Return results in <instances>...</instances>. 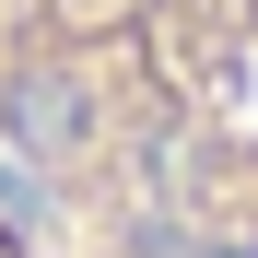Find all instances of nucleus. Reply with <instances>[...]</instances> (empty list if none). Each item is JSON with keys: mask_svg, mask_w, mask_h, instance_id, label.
<instances>
[{"mask_svg": "<svg viewBox=\"0 0 258 258\" xmlns=\"http://www.w3.org/2000/svg\"><path fill=\"white\" fill-rule=\"evenodd\" d=\"M0 176L47 258H258V0H0Z\"/></svg>", "mask_w": 258, "mask_h": 258, "instance_id": "1", "label": "nucleus"}, {"mask_svg": "<svg viewBox=\"0 0 258 258\" xmlns=\"http://www.w3.org/2000/svg\"><path fill=\"white\" fill-rule=\"evenodd\" d=\"M0 258H47V235H35L24 211H0Z\"/></svg>", "mask_w": 258, "mask_h": 258, "instance_id": "2", "label": "nucleus"}]
</instances>
